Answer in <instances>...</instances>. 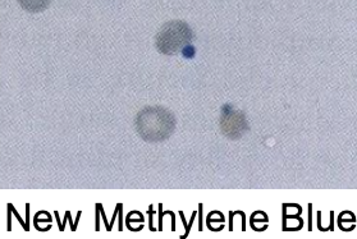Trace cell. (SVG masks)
I'll use <instances>...</instances> for the list:
<instances>
[{"instance_id":"6da1fadb","label":"cell","mask_w":357,"mask_h":239,"mask_svg":"<svg viewBox=\"0 0 357 239\" xmlns=\"http://www.w3.org/2000/svg\"><path fill=\"white\" fill-rule=\"evenodd\" d=\"M135 128L149 144L163 142L176 130V118L163 107H146L136 116Z\"/></svg>"},{"instance_id":"7a4b0ae2","label":"cell","mask_w":357,"mask_h":239,"mask_svg":"<svg viewBox=\"0 0 357 239\" xmlns=\"http://www.w3.org/2000/svg\"><path fill=\"white\" fill-rule=\"evenodd\" d=\"M194 32L183 21H169L158 32L155 45L162 54L176 55L191 44Z\"/></svg>"},{"instance_id":"3957f363","label":"cell","mask_w":357,"mask_h":239,"mask_svg":"<svg viewBox=\"0 0 357 239\" xmlns=\"http://www.w3.org/2000/svg\"><path fill=\"white\" fill-rule=\"evenodd\" d=\"M220 127L228 137L233 139H238L243 134V132L246 131V119L242 113L236 111L233 107L232 111H229V105H227L223 108Z\"/></svg>"},{"instance_id":"277c9868","label":"cell","mask_w":357,"mask_h":239,"mask_svg":"<svg viewBox=\"0 0 357 239\" xmlns=\"http://www.w3.org/2000/svg\"><path fill=\"white\" fill-rule=\"evenodd\" d=\"M21 7L30 13L44 12L50 6L52 0H18Z\"/></svg>"},{"instance_id":"5b68a950","label":"cell","mask_w":357,"mask_h":239,"mask_svg":"<svg viewBox=\"0 0 357 239\" xmlns=\"http://www.w3.org/2000/svg\"><path fill=\"white\" fill-rule=\"evenodd\" d=\"M182 55L187 58V59H191V58H194L195 56V47L190 44V45H187V47H183L182 49Z\"/></svg>"}]
</instances>
